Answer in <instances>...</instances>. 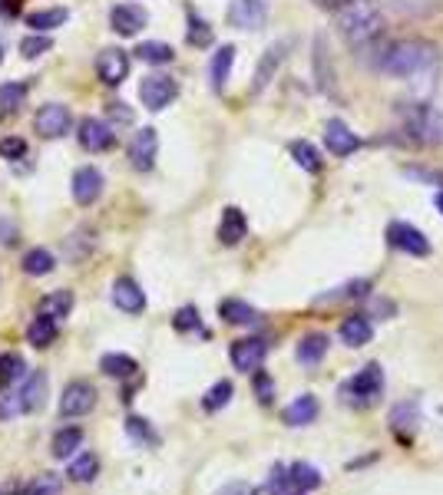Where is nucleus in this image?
<instances>
[{
    "label": "nucleus",
    "mask_w": 443,
    "mask_h": 495,
    "mask_svg": "<svg viewBox=\"0 0 443 495\" xmlns=\"http://www.w3.org/2000/svg\"><path fill=\"white\" fill-rule=\"evenodd\" d=\"M335 27L341 40L354 50H368L384 37L388 30V17L380 13L374 0H345L335 11Z\"/></svg>",
    "instance_id": "obj_1"
},
{
    "label": "nucleus",
    "mask_w": 443,
    "mask_h": 495,
    "mask_svg": "<svg viewBox=\"0 0 443 495\" xmlns=\"http://www.w3.org/2000/svg\"><path fill=\"white\" fill-rule=\"evenodd\" d=\"M440 63V50L433 40H423V37H404V40H394L380 50L378 66L388 76H397V80H407V76H421L427 70Z\"/></svg>",
    "instance_id": "obj_2"
},
{
    "label": "nucleus",
    "mask_w": 443,
    "mask_h": 495,
    "mask_svg": "<svg viewBox=\"0 0 443 495\" xmlns=\"http://www.w3.org/2000/svg\"><path fill=\"white\" fill-rule=\"evenodd\" d=\"M400 132H407V139L417 146H437L443 142V119L430 103H404L397 106Z\"/></svg>",
    "instance_id": "obj_3"
},
{
    "label": "nucleus",
    "mask_w": 443,
    "mask_h": 495,
    "mask_svg": "<svg viewBox=\"0 0 443 495\" xmlns=\"http://www.w3.org/2000/svg\"><path fill=\"white\" fill-rule=\"evenodd\" d=\"M175 96H179V83H175L173 76H166V73L142 76L140 99H142V106L149 109V113H163L169 103H175Z\"/></svg>",
    "instance_id": "obj_4"
},
{
    "label": "nucleus",
    "mask_w": 443,
    "mask_h": 495,
    "mask_svg": "<svg viewBox=\"0 0 443 495\" xmlns=\"http://www.w3.org/2000/svg\"><path fill=\"white\" fill-rule=\"evenodd\" d=\"M97 407V387L87 380H73L64 387L60 397V420H73V416H87Z\"/></svg>",
    "instance_id": "obj_5"
},
{
    "label": "nucleus",
    "mask_w": 443,
    "mask_h": 495,
    "mask_svg": "<svg viewBox=\"0 0 443 495\" xmlns=\"http://www.w3.org/2000/svg\"><path fill=\"white\" fill-rule=\"evenodd\" d=\"M388 245L404 251V255H413V258H427L430 255V238L423 235L421 228L407 225V222H390Z\"/></svg>",
    "instance_id": "obj_6"
},
{
    "label": "nucleus",
    "mask_w": 443,
    "mask_h": 495,
    "mask_svg": "<svg viewBox=\"0 0 443 495\" xmlns=\"http://www.w3.org/2000/svg\"><path fill=\"white\" fill-rule=\"evenodd\" d=\"M70 126H73V113L64 103H47L33 116V130L40 132L44 139H60V136L70 132Z\"/></svg>",
    "instance_id": "obj_7"
},
{
    "label": "nucleus",
    "mask_w": 443,
    "mask_h": 495,
    "mask_svg": "<svg viewBox=\"0 0 443 495\" xmlns=\"http://www.w3.org/2000/svg\"><path fill=\"white\" fill-rule=\"evenodd\" d=\"M380 390H384V370H380V364L361 366V373H354L345 383V393L354 397V403H374L380 397Z\"/></svg>",
    "instance_id": "obj_8"
},
{
    "label": "nucleus",
    "mask_w": 443,
    "mask_h": 495,
    "mask_svg": "<svg viewBox=\"0 0 443 495\" xmlns=\"http://www.w3.org/2000/svg\"><path fill=\"white\" fill-rule=\"evenodd\" d=\"M228 357H232V366L238 373H255V370H261L265 357H268V344L261 337H242V340L232 344Z\"/></svg>",
    "instance_id": "obj_9"
},
{
    "label": "nucleus",
    "mask_w": 443,
    "mask_h": 495,
    "mask_svg": "<svg viewBox=\"0 0 443 495\" xmlns=\"http://www.w3.org/2000/svg\"><path fill=\"white\" fill-rule=\"evenodd\" d=\"M268 21V0H232L228 4V23L238 30H259Z\"/></svg>",
    "instance_id": "obj_10"
},
{
    "label": "nucleus",
    "mask_w": 443,
    "mask_h": 495,
    "mask_svg": "<svg viewBox=\"0 0 443 495\" xmlns=\"http://www.w3.org/2000/svg\"><path fill=\"white\" fill-rule=\"evenodd\" d=\"M70 189H73V202L89 208V205H97L99 195H103V172H99L97 165H80L73 172Z\"/></svg>",
    "instance_id": "obj_11"
},
{
    "label": "nucleus",
    "mask_w": 443,
    "mask_h": 495,
    "mask_svg": "<svg viewBox=\"0 0 443 495\" xmlns=\"http://www.w3.org/2000/svg\"><path fill=\"white\" fill-rule=\"evenodd\" d=\"M156 152H159V136H156V130L146 126V130H140L130 139L126 155H130V165L136 172H149L152 165H156Z\"/></svg>",
    "instance_id": "obj_12"
},
{
    "label": "nucleus",
    "mask_w": 443,
    "mask_h": 495,
    "mask_svg": "<svg viewBox=\"0 0 443 495\" xmlns=\"http://www.w3.org/2000/svg\"><path fill=\"white\" fill-rule=\"evenodd\" d=\"M97 76H99V83H106V87H119V83L130 76V54L119 50V46L103 50V54L97 56Z\"/></svg>",
    "instance_id": "obj_13"
},
{
    "label": "nucleus",
    "mask_w": 443,
    "mask_h": 495,
    "mask_svg": "<svg viewBox=\"0 0 443 495\" xmlns=\"http://www.w3.org/2000/svg\"><path fill=\"white\" fill-rule=\"evenodd\" d=\"M17 393H21L23 413H40L47 407V397H50V377H47L44 370H33L17 387Z\"/></svg>",
    "instance_id": "obj_14"
},
{
    "label": "nucleus",
    "mask_w": 443,
    "mask_h": 495,
    "mask_svg": "<svg viewBox=\"0 0 443 495\" xmlns=\"http://www.w3.org/2000/svg\"><path fill=\"white\" fill-rule=\"evenodd\" d=\"M149 23V13L142 11L140 4H116L109 11V27L119 33V37H136Z\"/></svg>",
    "instance_id": "obj_15"
},
{
    "label": "nucleus",
    "mask_w": 443,
    "mask_h": 495,
    "mask_svg": "<svg viewBox=\"0 0 443 495\" xmlns=\"http://www.w3.org/2000/svg\"><path fill=\"white\" fill-rule=\"evenodd\" d=\"M325 146L331 155H337V159H345V155H351V152L361 149V139H357V132H351V126L347 122H341V119H331L325 126Z\"/></svg>",
    "instance_id": "obj_16"
},
{
    "label": "nucleus",
    "mask_w": 443,
    "mask_h": 495,
    "mask_svg": "<svg viewBox=\"0 0 443 495\" xmlns=\"http://www.w3.org/2000/svg\"><path fill=\"white\" fill-rule=\"evenodd\" d=\"M314 80H318V89H321L325 96H331V99L337 96V73H335L331 56H328L325 37L314 40Z\"/></svg>",
    "instance_id": "obj_17"
},
{
    "label": "nucleus",
    "mask_w": 443,
    "mask_h": 495,
    "mask_svg": "<svg viewBox=\"0 0 443 495\" xmlns=\"http://www.w3.org/2000/svg\"><path fill=\"white\" fill-rule=\"evenodd\" d=\"M76 139H80V146L87 152H106L109 146H113V130H109L103 119H93L87 116L83 122H80V132H76Z\"/></svg>",
    "instance_id": "obj_18"
},
{
    "label": "nucleus",
    "mask_w": 443,
    "mask_h": 495,
    "mask_svg": "<svg viewBox=\"0 0 443 495\" xmlns=\"http://www.w3.org/2000/svg\"><path fill=\"white\" fill-rule=\"evenodd\" d=\"M285 56H288V44H271L259 60V70H255V83H251V93H261V89L268 87L271 80L278 76L281 63H285Z\"/></svg>",
    "instance_id": "obj_19"
},
{
    "label": "nucleus",
    "mask_w": 443,
    "mask_h": 495,
    "mask_svg": "<svg viewBox=\"0 0 443 495\" xmlns=\"http://www.w3.org/2000/svg\"><path fill=\"white\" fill-rule=\"evenodd\" d=\"M113 304L123 314H142L146 311V294L132 278H116L113 281Z\"/></svg>",
    "instance_id": "obj_20"
},
{
    "label": "nucleus",
    "mask_w": 443,
    "mask_h": 495,
    "mask_svg": "<svg viewBox=\"0 0 443 495\" xmlns=\"http://www.w3.org/2000/svg\"><path fill=\"white\" fill-rule=\"evenodd\" d=\"M318 413H321V403L314 393H302V397H294L285 413H281V420L288 423V426H308V423L318 420Z\"/></svg>",
    "instance_id": "obj_21"
},
{
    "label": "nucleus",
    "mask_w": 443,
    "mask_h": 495,
    "mask_svg": "<svg viewBox=\"0 0 443 495\" xmlns=\"http://www.w3.org/2000/svg\"><path fill=\"white\" fill-rule=\"evenodd\" d=\"M249 235V222H245V212L235 208V205H228L226 212H222V222H218V241L228 248H235L242 238Z\"/></svg>",
    "instance_id": "obj_22"
},
{
    "label": "nucleus",
    "mask_w": 443,
    "mask_h": 495,
    "mask_svg": "<svg viewBox=\"0 0 443 495\" xmlns=\"http://www.w3.org/2000/svg\"><path fill=\"white\" fill-rule=\"evenodd\" d=\"M341 344L347 347H364L371 344V337H374V327H371V317L368 314H354V317H345L341 321Z\"/></svg>",
    "instance_id": "obj_23"
},
{
    "label": "nucleus",
    "mask_w": 443,
    "mask_h": 495,
    "mask_svg": "<svg viewBox=\"0 0 443 495\" xmlns=\"http://www.w3.org/2000/svg\"><path fill=\"white\" fill-rule=\"evenodd\" d=\"M99 370L113 380H136L140 377V364L130 354H103L99 357Z\"/></svg>",
    "instance_id": "obj_24"
},
{
    "label": "nucleus",
    "mask_w": 443,
    "mask_h": 495,
    "mask_svg": "<svg viewBox=\"0 0 443 495\" xmlns=\"http://www.w3.org/2000/svg\"><path fill=\"white\" fill-rule=\"evenodd\" d=\"M328 347H331L328 334H304L302 340H298V347H294V357H298V364H304V366H318L325 360Z\"/></svg>",
    "instance_id": "obj_25"
},
{
    "label": "nucleus",
    "mask_w": 443,
    "mask_h": 495,
    "mask_svg": "<svg viewBox=\"0 0 443 495\" xmlns=\"http://www.w3.org/2000/svg\"><path fill=\"white\" fill-rule=\"evenodd\" d=\"M218 314H222V321L232 323V327H249V323H259V311H255L251 304L238 301V298H226V301L218 304Z\"/></svg>",
    "instance_id": "obj_26"
},
{
    "label": "nucleus",
    "mask_w": 443,
    "mask_h": 495,
    "mask_svg": "<svg viewBox=\"0 0 443 495\" xmlns=\"http://www.w3.org/2000/svg\"><path fill=\"white\" fill-rule=\"evenodd\" d=\"M232 66H235V46H222L216 56H212V63H209V80H212V89L222 93L228 83V76H232Z\"/></svg>",
    "instance_id": "obj_27"
},
{
    "label": "nucleus",
    "mask_w": 443,
    "mask_h": 495,
    "mask_svg": "<svg viewBox=\"0 0 443 495\" xmlns=\"http://www.w3.org/2000/svg\"><path fill=\"white\" fill-rule=\"evenodd\" d=\"M27 380V360L21 354H0V390H13Z\"/></svg>",
    "instance_id": "obj_28"
},
{
    "label": "nucleus",
    "mask_w": 443,
    "mask_h": 495,
    "mask_svg": "<svg viewBox=\"0 0 443 495\" xmlns=\"http://www.w3.org/2000/svg\"><path fill=\"white\" fill-rule=\"evenodd\" d=\"M83 430L80 426H66V430H60L54 436V446H50V452H54V459H73L76 449H83Z\"/></svg>",
    "instance_id": "obj_29"
},
{
    "label": "nucleus",
    "mask_w": 443,
    "mask_h": 495,
    "mask_svg": "<svg viewBox=\"0 0 443 495\" xmlns=\"http://www.w3.org/2000/svg\"><path fill=\"white\" fill-rule=\"evenodd\" d=\"M56 340V321L54 317H47V314H37L27 327V344L37 347V350H44Z\"/></svg>",
    "instance_id": "obj_30"
},
{
    "label": "nucleus",
    "mask_w": 443,
    "mask_h": 495,
    "mask_svg": "<svg viewBox=\"0 0 443 495\" xmlns=\"http://www.w3.org/2000/svg\"><path fill=\"white\" fill-rule=\"evenodd\" d=\"M288 152H292V159L298 162V169H304V172H311V175H318L321 172V165H325L318 146H311L308 139H294L292 146H288Z\"/></svg>",
    "instance_id": "obj_31"
},
{
    "label": "nucleus",
    "mask_w": 443,
    "mask_h": 495,
    "mask_svg": "<svg viewBox=\"0 0 443 495\" xmlns=\"http://www.w3.org/2000/svg\"><path fill=\"white\" fill-rule=\"evenodd\" d=\"M73 291L70 288H60V291H50L40 301V314H47V317H54V321H64V317H70V311H73Z\"/></svg>",
    "instance_id": "obj_32"
},
{
    "label": "nucleus",
    "mask_w": 443,
    "mask_h": 495,
    "mask_svg": "<svg viewBox=\"0 0 443 495\" xmlns=\"http://www.w3.org/2000/svg\"><path fill=\"white\" fill-rule=\"evenodd\" d=\"M66 475L73 479V482H93L99 475V456L97 452H80V456H73L70 459V466H66Z\"/></svg>",
    "instance_id": "obj_33"
},
{
    "label": "nucleus",
    "mask_w": 443,
    "mask_h": 495,
    "mask_svg": "<svg viewBox=\"0 0 443 495\" xmlns=\"http://www.w3.org/2000/svg\"><path fill=\"white\" fill-rule=\"evenodd\" d=\"M21 268H23V274H30V278H47V274L56 268V258L47 248H30V251L23 255Z\"/></svg>",
    "instance_id": "obj_34"
},
{
    "label": "nucleus",
    "mask_w": 443,
    "mask_h": 495,
    "mask_svg": "<svg viewBox=\"0 0 443 495\" xmlns=\"http://www.w3.org/2000/svg\"><path fill=\"white\" fill-rule=\"evenodd\" d=\"M70 21V11L66 7H50V11H33L27 13V27H33V33H50L56 27H64Z\"/></svg>",
    "instance_id": "obj_35"
},
{
    "label": "nucleus",
    "mask_w": 443,
    "mask_h": 495,
    "mask_svg": "<svg viewBox=\"0 0 443 495\" xmlns=\"http://www.w3.org/2000/svg\"><path fill=\"white\" fill-rule=\"evenodd\" d=\"M136 56H140L142 63H152V66H166L175 60V50L169 44H163V40H142L140 50H136Z\"/></svg>",
    "instance_id": "obj_36"
},
{
    "label": "nucleus",
    "mask_w": 443,
    "mask_h": 495,
    "mask_svg": "<svg viewBox=\"0 0 443 495\" xmlns=\"http://www.w3.org/2000/svg\"><path fill=\"white\" fill-rule=\"evenodd\" d=\"M126 436L140 446H159V432L152 430V423L146 416H126Z\"/></svg>",
    "instance_id": "obj_37"
},
{
    "label": "nucleus",
    "mask_w": 443,
    "mask_h": 495,
    "mask_svg": "<svg viewBox=\"0 0 443 495\" xmlns=\"http://www.w3.org/2000/svg\"><path fill=\"white\" fill-rule=\"evenodd\" d=\"M288 475H292V489H294V492H311V489H318V485H321V473H318L314 466H308V463L288 466Z\"/></svg>",
    "instance_id": "obj_38"
},
{
    "label": "nucleus",
    "mask_w": 443,
    "mask_h": 495,
    "mask_svg": "<svg viewBox=\"0 0 443 495\" xmlns=\"http://www.w3.org/2000/svg\"><path fill=\"white\" fill-rule=\"evenodd\" d=\"M232 393H235V387H232L228 380H218V383H212V387L206 390V397H202V409H206V413H218L222 407L232 403Z\"/></svg>",
    "instance_id": "obj_39"
},
{
    "label": "nucleus",
    "mask_w": 443,
    "mask_h": 495,
    "mask_svg": "<svg viewBox=\"0 0 443 495\" xmlns=\"http://www.w3.org/2000/svg\"><path fill=\"white\" fill-rule=\"evenodd\" d=\"M417 420H421V409L417 403H397V407L390 409V423H394V430H417Z\"/></svg>",
    "instance_id": "obj_40"
},
{
    "label": "nucleus",
    "mask_w": 443,
    "mask_h": 495,
    "mask_svg": "<svg viewBox=\"0 0 443 495\" xmlns=\"http://www.w3.org/2000/svg\"><path fill=\"white\" fill-rule=\"evenodd\" d=\"M27 93H30V87L21 83V80L4 83V87H0V109H21L23 99H27Z\"/></svg>",
    "instance_id": "obj_41"
},
{
    "label": "nucleus",
    "mask_w": 443,
    "mask_h": 495,
    "mask_svg": "<svg viewBox=\"0 0 443 495\" xmlns=\"http://www.w3.org/2000/svg\"><path fill=\"white\" fill-rule=\"evenodd\" d=\"M50 46H54V40H50L47 33H30V37H23L21 40V56L23 60H37V56H44Z\"/></svg>",
    "instance_id": "obj_42"
},
{
    "label": "nucleus",
    "mask_w": 443,
    "mask_h": 495,
    "mask_svg": "<svg viewBox=\"0 0 443 495\" xmlns=\"http://www.w3.org/2000/svg\"><path fill=\"white\" fill-rule=\"evenodd\" d=\"M185 40H189L192 46H209L212 44V27H209L202 17L189 13V33H185Z\"/></svg>",
    "instance_id": "obj_43"
},
{
    "label": "nucleus",
    "mask_w": 443,
    "mask_h": 495,
    "mask_svg": "<svg viewBox=\"0 0 443 495\" xmlns=\"http://www.w3.org/2000/svg\"><path fill=\"white\" fill-rule=\"evenodd\" d=\"M173 327L179 331V334H189V331H199L202 327V317H199V307H192V304H185V307H179L173 317Z\"/></svg>",
    "instance_id": "obj_44"
},
{
    "label": "nucleus",
    "mask_w": 443,
    "mask_h": 495,
    "mask_svg": "<svg viewBox=\"0 0 443 495\" xmlns=\"http://www.w3.org/2000/svg\"><path fill=\"white\" fill-rule=\"evenodd\" d=\"M64 492V479L56 473H40L30 482V495H60Z\"/></svg>",
    "instance_id": "obj_45"
},
{
    "label": "nucleus",
    "mask_w": 443,
    "mask_h": 495,
    "mask_svg": "<svg viewBox=\"0 0 443 495\" xmlns=\"http://www.w3.org/2000/svg\"><path fill=\"white\" fill-rule=\"evenodd\" d=\"M17 416H23V403H21V393L11 390V393L0 397V420L11 423V420H17Z\"/></svg>",
    "instance_id": "obj_46"
},
{
    "label": "nucleus",
    "mask_w": 443,
    "mask_h": 495,
    "mask_svg": "<svg viewBox=\"0 0 443 495\" xmlns=\"http://www.w3.org/2000/svg\"><path fill=\"white\" fill-rule=\"evenodd\" d=\"M404 175L413 179V182H423V185H443V172L427 169V165H404Z\"/></svg>",
    "instance_id": "obj_47"
},
{
    "label": "nucleus",
    "mask_w": 443,
    "mask_h": 495,
    "mask_svg": "<svg viewBox=\"0 0 443 495\" xmlns=\"http://www.w3.org/2000/svg\"><path fill=\"white\" fill-rule=\"evenodd\" d=\"M27 155V142L21 136H7V139H0V159H23Z\"/></svg>",
    "instance_id": "obj_48"
},
{
    "label": "nucleus",
    "mask_w": 443,
    "mask_h": 495,
    "mask_svg": "<svg viewBox=\"0 0 443 495\" xmlns=\"http://www.w3.org/2000/svg\"><path fill=\"white\" fill-rule=\"evenodd\" d=\"M288 489H292V475H288V469H285V466H275V473H271V479H268V492L285 495Z\"/></svg>",
    "instance_id": "obj_49"
},
{
    "label": "nucleus",
    "mask_w": 443,
    "mask_h": 495,
    "mask_svg": "<svg viewBox=\"0 0 443 495\" xmlns=\"http://www.w3.org/2000/svg\"><path fill=\"white\" fill-rule=\"evenodd\" d=\"M255 397L268 407L271 403V397H275V383H271V377L268 373H261V370H255Z\"/></svg>",
    "instance_id": "obj_50"
},
{
    "label": "nucleus",
    "mask_w": 443,
    "mask_h": 495,
    "mask_svg": "<svg viewBox=\"0 0 443 495\" xmlns=\"http://www.w3.org/2000/svg\"><path fill=\"white\" fill-rule=\"evenodd\" d=\"M216 495H255V489H251L249 482H228V485H222Z\"/></svg>",
    "instance_id": "obj_51"
},
{
    "label": "nucleus",
    "mask_w": 443,
    "mask_h": 495,
    "mask_svg": "<svg viewBox=\"0 0 443 495\" xmlns=\"http://www.w3.org/2000/svg\"><path fill=\"white\" fill-rule=\"evenodd\" d=\"M106 113H109V119H119V122H132V113L126 109V103H109Z\"/></svg>",
    "instance_id": "obj_52"
},
{
    "label": "nucleus",
    "mask_w": 443,
    "mask_h": 495,
    "mask_svg": "<svg viewBox=\"0 0 443 495\" xmlns=\"http://www.w3.org/2000/svg\"><path fill=\"white\" fill-rule=\"evenodd\" d=\"M17 13H21V4H17V0H0V17H4V21H13Z\"/></svg>",
    "instance_id": "obj_53"
},
{
    "label": "nucleus",
    "mask_w": 443,
    "mask_h": 495,
    "mask_svg": "<svg viewBox=\"0 0 443 495\" xmlns=\"http://www.w3.org/2000/svg\"><path fill=\"white\" fill-rule=\"evenodd\" d=\"M311 4H318V7H321V11H331V13H335L337 7H341V4H345V0H311Z\"/></svg>",
    "instance_id": "obj_54"
},
{
    "label": "nucleus",
    "mask_w": 443,
    "mask_h": 495,
    "mask_svg": "<svg viewBox=\"0 0 443 495\" xmlns=\"http://www.w3.org/2000/svg\"><path fill=\"white\" fill-rule=\"evenodd\" d=\"M433 202H437V208H440V212H443V189H440V192H437V198H433Z\"/></svg>",
    "instance_id": "obj_55"
},
{
    "label": "nucleus",
    "mask_w": 443,
    "mask_h": 495,
    "mask_svg": "<svg viewBox=\"0 0 443 495\" xmlns=\"http://www.w3.org/2000/svg\"><path fill=\"white\" fill-rule=\"evenodd\" d=\"M0 60H4V46H0Z\"/></svg>",
    "instance_id": "obj_56"
},
{
    "label": "nucleus",
    "mask_w": 443,
    "mask_h": 495,
    "mask_svg": "<svg viewBox=\"0 0 443 495\" xmlns=\"http://www.w3.org/2000/svg\"><path fill=\"white\" fill-rule=\"evenodd\" d=\"M294 495H304V492H294Z\"/></svg>",
    "instance_id": "obj_57"
},
{
    "label": "nucleus",
    "mask_w": 443,
    "mask_h": 495,
    "mask_svg": "<svg viewBox=\"0 0 443 495\" xmlns=\"http://www.w3.org/2000/svg\"><path fill=\"white\" fill-rule=\"evenodd\" d=\"M0 495H4V492H0Z\"/></svg>",
    "instance_id": "obj_58"
}]
</instances>
